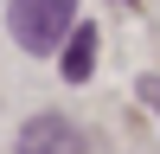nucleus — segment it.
Segmentation results:
<instances>
[{"mask_svg": "<svg viewBox=\"0 0 160 154\" xmlns=\"http://www.w3.org/2000/svg\"><path fill=\"white\" fill-rule=\"evenodd\" d=\"M71 19H77V0H13V13H7L13 38H19L26 51H51V45H64Z\"/></svg>", "mask_w": 160, "mask_h": 154, "instance_id": "1", "label": "nucleus"}, {"mask_svg": "<svg viewBox=\"0 0 160 154\" xmlns=\"http://www.w3.org/2000/svg\"><path fill=\"white\" fill-rule=\"evenodd\" d=\"M71 26H77V38H71V51H64V77L83 84V77L96 71V26L90 19H71Z\"/></svg>", "mask_w": 160, "mask_h": 154, "instance_id": "3", "label": "nucleus"}, {"mask_svg": "<svg viewBox=\"0 0 160 154\" xmlns=\"http://www.w3.org/2000/svg\"><path fill=\"white\" fill-rule=\"evenodd\" d=\"M19 154H90V148L64 116H38V122L19 128Z\"/></svg>", "mask_w": 160, "mask_h": 154, "instance_id": "2", "label": "nucleus"}]
</instances>
